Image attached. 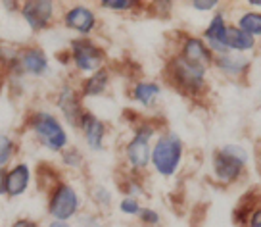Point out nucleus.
<instances>
[{
    "mask_svg": "<svg viewBox=\"0 0 261 227\" xmlns=\"http://www.w3.org/2000/svg\"><path fill=\"white\" fill-rule=\"evenodd\" d=\"M77 87H79L83 100L104 97L108 90H110V87H112V67L106 65V67L90 73L87 77H81L79 83H77Z\"/></svg>",
    "mask_w": 261,
    "mask_h": 227,
    "instance_id": "18",
    "label": "nucleus"
},
{
    "mask_svg": "<svg viewBox=\"0 0 261 227\" xmlns=\"http://www.w3.org/2000/svg\"><path fill=\"white\" fill-rule=\"evenodd\" d=\"M252 154L240 143H227L212 152V179L221 187L238 185L246 177Z\"/></svg>",
    "mask_w": 261,
    "mask_h": 227,
    "instance_id": "3",
    "label": "nucleus"
},
{
    "mask_svg": "<svg viewBox=\"0 0 261 227\" xmlns=\"http://www.w3.org/2000/svg\"><path fill=\"white\" fill-rule=\"evenodd\" d=\"M246 6L252 10H257V12H261V0H248L246 2Z\"/></svg>",
    "mask_w": 261,
    "mask_h": 227,
    "instance_id": "35",
    "label": "nucleus"
},
{
    "mask_svg": "<svg viewBox=\"0 0 261 227\" xmlns=\"http://www.w3.org/2000/svg\"><path fill=\"white\" fill-rule=\"evenodd\" d=\"M2 8H6V12H10V14H19L21 2H10V0H4V2H2Z\"/></svg>",
    "mask_w": 261,
    "mask_h": 227,
    "instance_id": "33",
    "label": "nucleus"
},
{
    "mask_svg": "<svg viewBox=\"0 0 261 227\" xmlns=\"http://www.w3.org/2000/svg\"><path fill=\"white\" fill-rule=\"evenodd\" d=\"M228 16L225 10H217V12H213L212 17H210V21L205 25V29L202 31V39L205 41V44L210 47V50L213 52V56H221V54H227L228 50L225 49V33H227V27H228Z\"/></svg>",
    "mask_w": 261,
    "mask_h": 227,
    "instance_id": "16",
    "label": "nucleus"
},
{
    "mask_svg": "<svg viewBox=\"0 0 261 227\" xmlns=\"http://www.w3.org/2000/svg\"><path fill=\"white\" fill-rule=\"evenodd\" d=\"M4 196V171H0V198Z\"/></svg>",
    "mask_w": 261,
    "mask_h": 227,
    "instance_id": "37",
    "label": "nucleus"
},
{
    "mask_svg": "<svg viewBox=\"0 0 261 227\" xmlns=\"http://www.w3.org/2000/svg\"><path fill=\"white\" fill-rule=\"evenodd\" d=\"M54 106L58 108V112L62 116V122L65 125H69L71 129L79 127L83 114H85V100H83L81 93L77 83L64 81L54 93Z\"/></svg>",
    "mask_w": 261,
    "mask_h": 227,
    "instance_id": "8",
    "label": "nucleus"
},
{
    "mask_svg": "<svg viewBox=\"0 0 261 227\" xmlns=\"http://www.w3.org/2000/svg\"><path fill=\"white\" fill-rule=\"evenodd\" d=\"M17 70L23 79H42L50 73V58L39 44H25L17 52Z\"/></svg>",
    "mask_w": 261,
    "mask_h": 227,
    "instance_id": "11",
    "label": "nucleus"
},
{
    "mask_svg": "<svg viewBox=\"0 0 261 227\" xmlns=\"http://www.w3.org/2000/svg\"><path fill=\"white\" fill-rule=\"evenodd\" d=\"M223 44H225V49H227L228 52L246 54V56L255 52V49H257V41H255L253 37H250L248 33L242 31V29H238L234 24H228Z\"/></svg>",
    "mask_w": 261,
    "mask_h": 227,
    "instance_id": "20",
    "label": "nucleus"
},
{
    "mask_svg": "<svg viewBox=\"0 0 261 227\" xmlns=\"http://www.w3.org/2000/svg\"><path fill=\"white\" fill-rule=\"evenodd\" d=\"M46 227H73L71 221H58V219H50Z\"/></svg>",
    "mask_w": 261,
    "mask_h": 227,
    "instance_id": "34",
    "label": "nucleus"
},
{
    "mask_svg": "<svg viewBox=\"0 0 261 227\" xmlns=\"http://www.w3.org/2000/svg\"><path fill=\"white\" fill-rule=\"evenodd\" d=\"M223 6L221 0H192L190 2V8L200 14H213Z\"/></svg>",
    "mask_w": 261,
    "mask_h": 227,
    "instance_id": "31",
    "label": "nucleus"
},
{
    "mask_svg": "<svg viewBox=\"0 0 261 227\" xmlns=\"http://www.w3.org/2000/svg\"><path fill=\"white\" fill-rule=\"evenodd\" d=\"M255 164H257V170H259V173H261V143H259V146H257V150H255Z\"/></svg>",
    "mask_w": 261,
    "mask_h": 227,
    "instance_id": "36",
    "label": "nucleus"
},
{
    "mask_svg": "<svg viewBox=\"0 0 261 227\" xmlns=\"http://www.w3.org/2000/svg\"><path fill=\"white\" fill-rule=\"evenodd\" d=\"M102 10L112 12V14H139L142 10H150V2H140V0H102L98 4Z\"/></svg>",
    "mask_w": 261,
    "mask_h": 227,
    "instance_id": "24",
    "label": "nucleus"
},
{
    "mask_svg": "<svg viewBox=\"0 0 261 227\" xmlns=\"http://www.w3.org/2000/svg\"><path fill=\"white\" fill-rule=\"evenodd\" d=\"M25 129L35 139V143L44 150L60 154L69 146V131L58 114L46 108H35L25 116Z\"/></svg>",
    "mask_w": 261,
    "mask_h": 227,
    "instance_id": "2",
    "label": "nucleus"
},
{
    "mask_svg": "<svg viewBox=\"0 0 261 227\" xmlns=\"http://www.w3.org/2000/svg\"><path fill=\"white\" fill-rule=\"evenodd\" d=\"M35 183V170L23 160L14 162L8 170H4V196L19 198L23 196Z\"/></svg>",
    "mask_w": 261,
    "mask_h": 227,
    "instance_id": "14",
    "label": "nucleus"
},
{
    "mask_svg": "<svg viewBox=\"0 0 261 227\" xmlns=\"http://www.w3.org/2000/svg\"><path fill=\"white\" fill-rule=\"evenodd\" d=\"M175 54L190 62V64L204 65L207 70H212L213 58H215L204 39L200 35H192V33H180Z\"/></svg>",
    "mask_w": 261,
    "mask_h": 227,
    "instance_id": "13",
    "label": "nucleus"
},
{
    "mask_svg": "<svg viewBox=\"0 0 261 227\" xmlns=\"http://www.w3.org/2000/svg\"><path fill=\"white\" fill-rule=\"evenodd\" d=\"M163 95V85L154 79H135L129 87V98L140 108L152 110Z\"/></svg>",
    "mask_w": 261,
    "mask_h": 227,
    "instance_id": "17",
    "label": "nucleus"
},
{
    "mask_svg": "<svg viewBox=\"0 0 261 227\" xmlns=\"http://www.w3.org/2000/svg\"><path fill=\"white\" fill-rule=\"evenodd\" d=\"M4 83H6V79H4L2 75H0V90H2V85H4Z\"/></svg>",
    "mask_w": 261,
    "mask_h": 227,
    "instance_id": "38",
    "label": "nucleus"
},
{
    "mask_svg": "<svg viewBox=\"0 0 261 227\" xmlns=\"http://www.w3.org/2000/svg\"><path fill=\"white\" fill-rule=\"evenodd\" d=\"M152 143L146 137H140L130 133V137L125 141L121 152H123V170L139 173V175H146L150 170V156H152Z\"/></svg>",
    "mask_w": 261,
    "mask_h": 227,
    "instance_id": "10",
    "label": "nucleus"
},
{
    "mask_svg": "<svg viewBox=\"0 0 261 227\" xmlns=\"http://www.w3.org/2000/svg\"><path fill=\"white\" fill-rule=\"evenodd\" d=\"M8 227H42L41 221L33 218H27V216H21V218H16Z\"/></svg>",
    "mask_w": 261,
    "mask_h": 227,
    "instance_id": "32",
    "label": "nucleus"
},
{
    "mask_svg": "<svg viewBox=\"0 0 261 227\" xmlns=\"http://www.w3.org/2000/svg\"><path fill=\"white\" fill-rule=\"evenodd\" d=\"M238 29H242L244 33H248L250 37H253L255 41L261 39V12L257 10H244L240 12L234 21Z\"/></svg>",
    "mask_w": 261,
    "mask_h": 227,
    "instance_id": "25",
    "label": "nucleus"
},
{
    "mask_svg": "<svg viewBox=\"0 0 261 227\" xmlns=\"http://www.w3.org/2000/svg\"><path fill=\"white\" fill-rule=\"evenodd\" d=\"M60 24L67 31H73L77 37H92L100 27V17L89 4H71L62 10Z\"/></svg>",
    "mask_w": 261,
    "mask_h": 227,
    "instance_id": "9",
    "label": "nucleus"
},
{
    "mask_svg": "<svg viewBox=\"0 0 261 227\" xmlns=\"http://www.w3.org/2000/svg\"><path fill=\"white\" fill-rule=\"evenodd\" d=\"M210 72L204 65L190 64L177 54H171L163 67V81L173 90L190 100H204L210 95Z\"/></svg>",
    "mask_w": 261,
    "mask_h": 227,
    "instance_id": "1",
    "label": "nucleus"
},
{
    "mask_svg": "<svg viewBox=\"0 0 261 227\" xmlns=\"http://www.w3.org/2000/svg\"><path fill=\"white\" fill-rule=\"evenodd\" d=\"M117 189L121 196H133V198H144L146 196V177L123 170L121 177L117 179Z\"/></svg>",
    "mask_w": 261,
    "mask_h": 227,
    "instance_id": "21",
    "label": "nucleus"
},
{
    "mask_svg": "<svg viewBox=\"0 0 261 227\" xmlns=\"http://www.w3.org/2000/svg\"><path fill=\"white\" fill-rule=\"evenodd\" d=\"M60 179H64L62 177V171L58 170V168H54L52 164L42 162L41 166L35 168V183H37V187H39L41 191H44V193H48Z\"/></svg>",
    "mask_w": 261,
    "mask_h": 227,
    "instance_id": "26",
    "label": "nucleus"
},
{
    "mask_svg": "<svg viewBox=\"0 0 261 227\" xmlns=\"http://www.w3.org/2000/svg\"><path fill=\"white\" fill-rule=\"evenodd\" d=\"M69 67L77 75L87 77L108 65V50L94 37H73L67 44Z\"/></svg>",
    "mask_w": 261,
    "mask_h": 227,
    "instance_id": "5",
    "label": "nucleus"
},
{
    "mask_svg": "<svg viewBox=\"0 0 261 227\" xmlns=\"http://www.w3.org/2000/svg\"><path fill=\"white\" fill-rule=\"evenodd\" d=\"M60 164L64 170L69 171H83L85 166H87V160H85V154L79 146H67L64 152H60Z\"/></svg>",
    "mask_w": 261,
    "mask_h": 227,
    "instance_id": "27",
    "label": "nucleus"
},
{
    "mask_svg": "<svg viewBox=\"0 0 261 227\" xmlns=\"http://www.w3.org/2000/svg\"><path fill=\"white\" fill-rule=\"evenodd\" d=\"M137 219L142 227H162V214L152 206H142Z\"/></svg>",
    "mask_w": 261,
    "mask_h": 227,
    "instance_id": "30",
    "label": "nucleus"
},
{
    "mask_svg": "<svg viewBox=\"0 0 261 227\" xmlns=\"http://www.w3.org/2000/svg\"><path fill=\"white\" fill-rule=\"evenodd\" d=\"M117 210L127 218H139L140 210H142V202L139 198H133V196H121L117 202Z\"/></svg>",
    "mask_w": 261,
    "mask_h": 227,
    "instance_id": "29",
    "label": "nucleus"
},
{
    "mask_svg": "<svg viewBox=\"0 0 261 227\" xmlns=\"http://www.w3.org/2000/svg\"><path fill=\"white\" fill-rule=\"evenodd\" d=\"M237 227H261V196H246L232 212Z\"/></svg>",
    "mask_w": 261,
    "mask_h": 227,
    "instance_id": "19",
    "label": "nucleus"
},
{
    "mask_svg": "<svg viewBox=\"0 0 261 227\" xmlns=\"http://www.w3.org/2000/svg\"><path fill=\"white\" fill-rule=\"evenodd\" d=\"M252 56L237 54V52H227V54H221V56L213 58L212 70H215L225 79L242 81V79H246V75L250 73V70H252Z\"/></svg>",
    "mask_w": 261,
    "mask_h": 227,
    "instance_id": "15",
    "label": "nucleus"
},
{
    "mask_svg": "<svg viewBox=\"0 0 261 227\" xmlns=\"http://www.w3.org/2000/svg\"><path fill=\"white\" fill-rule=\"evenodd\" d=\"M19 16L33 33H44L60 24L62 10L54 0H25Z\"/></svg>",
    "mask_w": 261,
    "mask_h": 227,
    "instance_id": "7",
    "label": "nucleus"
},
{
    "mask_svg": "<svg viewBox=\"0 0 261 227\" xmlns=\"http://www.w3.org/2000/svg\"><path fill=\"white\" fill-rule=\"evenodd\" d=\"M77 227H106V218L104 214L96 210H83L77 218Z\"/></svg>",
    "mask_w": 261,
    "mask_h": 227,
    "instance_id": "28",
    "label": "nucleus"
},
{
    "mask_svg": "<svg viewBox=\"0 0 261 227\" xmlns=\"http://www.w3.org/2000/svg\"><path fill=\"white\" fill-rule=\"evenodd\" d=\"M77 131L81 133L85 145L90 152H104L106 150V141L110 135V125L102 118H98L92 110H85Z\"/></svg>",
    "mask_w": 261,
    "mask_h": 227,
    "instance_id": "12",
    "label": "nucleus"
},
{
    "mask_svg": "<svg viewBox=\"0 0 261 227\" xmlns=\"http://www.w3.org/2000/svg\"><path fill=\"white\" fill-rule=\"evenodd\" d=\"M187 146L179 133L171 129H163L152 143L150 168L162 179H173L182 168Z\"/></svg>",
    "mask_w": 261,
    "mask_h": 227,
    "instance_id": "4",
    "label": "nucleus"
},
{
    "mask_svg": "<svg viewBox=\"0 0 261 227\" xmlns=\"http://www.w3.org/2000/svg\"><path fill=\"white\" fill-rule=\"evenodd\" d=\"M19 154V143L14 135L0 131V171L8 170Z\"/></svg>",
    "mask_w": 261,
    "mask_h": 227,
    "instance_id": "23",
    "label": "nucleus"
},
{
    "mask_svg": "<svg viewBox=\"0 0 261 227\" xmlns=\"http://www.w3.org/2000/svg\"><path fill=\"white\" fill-rule=\"evenodd\" d=\"M83 212V196L79 189L67 181L60 179L46 193V214L50 219L71 221Z\"/></svg>",
    "mask_w": 261,
    "mask_h": 227,
    "instance_id": "6",
    "label": "nucleus"
},
{
    "mask_svg": "<svg viewBox=\"0 0 261 227\" xmlns=\"http://www.w3.org/2000/svg\"><path fill=\"white\" fill-rule=\"evenodd\" d=\"M89 200L94 206V210L106 216L114 208V191L104 183H92L89 187Z\"/></svg>",
    "mask_w": 261,
    "mask_h": 227,
    "instance_id": "22",
    "label": "nucleus"
}]
</instances>
